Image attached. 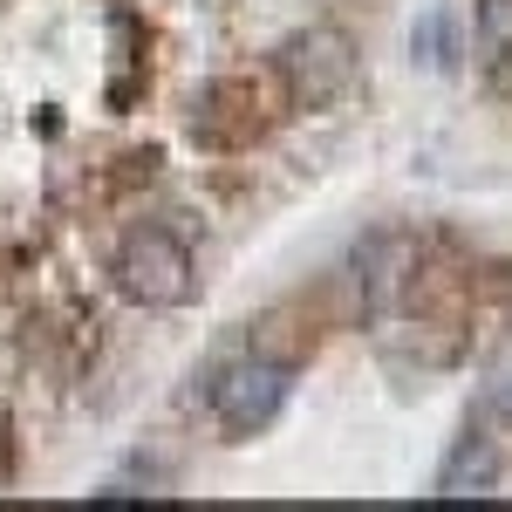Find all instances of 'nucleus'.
<instances>
[{
	"mask_svg": "<svg viewBox=\"0 0 512 512\" xmlns=\"http://www.w3.org/2000/svg\"><path fill=\"white\" fill-rule=\"evenodd\" d=\"M294 390V369L274 355H226L212 376H205V410L226 437H260L287 410Z\"/></svg>",
	"mask_w": 512,
	"mask_h": 512,
	"instance_id": "f257e3e1",
	"label": "nucleus"
},
{
	"mask_svg": "<svg viewBox=\"0 0 512 512\" xmlns=\"http://www.w3.org/2000/svg\"><path fill=\"white\" fill-rule=\"evenodd\" d=\"M117 294L137 301V308H185L198 294V267H192V246L164 226H137V233L117 246Z\"/></svg>",
	"mask_w": 512,
	"mask_h": 512,
	"instance_id": "f03ea898",
	"label": "nucleus"
},
{
	"mask_svg": "<svg viewBox=\"0 0 512 512\" xmlns=\"http://www.w3.org/2000/svg\"><path fill=\"white\" fill-rule=\"evenodd\" d=\"M280 82L294 110H328L355 82V41L342 28H301L280 41Z\"/></svg>",
	"mask_w": 512,
	"mask_h": 512,
	"instance_id": "7ed1b4c3",
	"label": "nucleus"
},
{
	"mask_svg": "<svg viewBox=\"0 0 512 512\" xmlns=\"http://www.w3.org/2000/svg\"><path fill=\"white\" fill-rule=\"evenodd\" d=\"M349 280H355V301H362L369 321L403 315V301H410V287H417V239L396 233V226L362 233L355 253H349Z\"/></svg>",
	"mask_w": 512,
	"mask_h": 512,
	"instance_id": "20e7f679",
	"label": "nucleus"
},
{
	"mask_svg": "<svg viewBox=\"0 0 512 512\" xmlns=\"http://www.w3.org/2000/svg\"><path fill=\"white\" fill-rule=\"evenodd\" d=\"M499 444L485 431H465L458 444H451V458L437 465V499H472V492H492L499 485Z\"/></svg>",
	"mask_w": 512,
	"mask_h": 512,
	"instance_id": "39448f33",
	"label": "nucleus"
},
{
	"mask_svg": "<svg viewBox=\"0 0 512 512\" xmlns=\"http://www.w3.org/2000/svg\"><path fill=\"white\" fill-rule=\"evenodd\" d=\"M478 41L492 62L512 69V0H478Z\"/></svg>",
	"mask_w": 512,
	"mask_h": 512,
	"instance_id": "423d86ee",
	"label": "nucleus"
}]
</instances>
